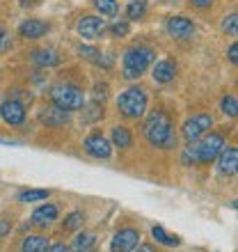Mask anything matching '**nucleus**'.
<instances>
[{
	"mask_svg": "<svg viewBox=\"0 0 238 252\" xmlns=\"http://www.w3.org/2000/svg\"><path fill=\"white\" fill-rule=\"evenodd\" d=\"M51 103H55L58 108L62 110H83L85 108V92H83V87L76 85V83H69V80H60L51 87Z\"/></svg>",
	"mask_w": 238,
	"mask_h": 252,
	"instance_id": "4",
	"label": "nucleus"
},
{
	"mask_svg": "<svg viewBox=\"0 0 238 252\" xmlns=\"http://www.w3.org/2000/svg\"><path fill=\"white\" fill-rule=\"evenodd\" d=\"M30 60L37 66H41V69H51V66L60 64V55L55 48H34L30 53Z\"/></svg>",
	"mask_w": 238,
	"mask_h": 252,
	"instance_id": "16",
	"label": "nucleus"
},
{
	"mask_svg": "<svg viewBox=\"0 0 238 252\" xmlns=\"http://www.w3.org/2000/svg\"><path fill=\"white\" fill-rule=\"evenodd\" d=\"M76 30L83 39H101L103 32H106V21L101 19V16H92V14H87V16H80L78 23H76Z\"/></svg>",
	"mask_w": 238,
	"mask_h": 252,
	"instance_id": "8",
	"label": "nucleus"
},
{
	"mask_svg": "<svg viewBox=\"0 0 238 252\" xmlns=\"http://www.w3.org/2000/svg\"><path fill=\"white\" fill-rule=\"evenodd\" d=\"M220 108H222V113L229 115V117H236L238 113V101L234 94H227V96H222V101H220Z\"/></svg>",
	"mask_w": 238,
	"mask_h": 252,
	"instance_id": "27",
	"label": "nucleus"
},
{
	"mask_svg": "<svg viewBox=\"0 0 238 252\" xmlns=\"http://www.w3.org/2000/svg\"><path fill=\"white\" fill-rule=\"evenodd\" d=\"M140 246V232L133 227H121L113 236L110 243V252H133Z\"/></svg>",
	"mask_w": 238,
	"mask_h": 252,
	"instance_id": "10",
	"label": "nucleus"
},
{
	"mask_svg": "<svg viewBox=\"0 0 238 252\" xmlns=\"http://www.w3.org/2000/svg\"><path fill=\"white\" fill-rule=\"evenodd\" d=\"M113 147H117V149H128V147H133V133L126 128V126H113Z\"/></svg>",
	"mask_w": 238,
	"mask_h": 252,
	"instance_id": "18",
	"label": "nucleus"
},
{
	"mask_svg": "<svg viewBox=\"0 0 238 252\" xmlns=\"http://www.w3.org/2000/svg\"><path fill=\"white\" fill-rule=\"evenodd\" d=\"M83 225H85V213L83 211H71L62 220V227H64L66 232H76V229H80Z\"/></svg>",
	"mask_w": 238,
	"mask_h": 252,
	"instance_id": "22",
	"label": "nucleus"
},
{
	"mask_svg": "<svg viewBox=\"0 0 238 252\" xmlns=\"http://www.w3.org/2000/svg\"><path fill=\"white\" fill-rule=\"evenodd\" d=\"M83 149H85L92 158H99V160H106L110 158V154H113V142L103 135L101 131H94L89 133L83 142Z\"/></svg>",
	"mask_w": 238,
	"mask_h": 252,
	"instance_id": "7",
	"label": "nucleus"
},
{
	"mask_svg": "<svg viewBox=\"0 0 238 252\" xmlns=\"http://www.w3.org/2000/svg\"><path fill=\"white\" fill-rule=\"evenodd\" d=\"M94 243H96V234L94 232H83L76 236V241H73V248L78 252H85L87 248H92Z\"/></svg>",
	"mask_w": 238,
	"mask_h": 252,
	"instance_id": "24",
	"label": "nucleus"
},
{
	"mask_svg": "<svg viewBox=\"0 0 238 252\" xmlns=\"http://www.w3.org/2000/svg\"><path fill=\"white\" fill-rule=\"evenodd\" d=\"M222 32L236 37V32H238V16L236 14H229V16L222 19Z\"/></svg>",
	"mask_w": 238,
	"mask_h": 252,
	"instance_id": "28",
	"label": "nucleus"
},
{
	"mask_svg": "<svg viewBox=\"0 0 238 252\" xmlns=\"http://www.w3.org/2000/svg\"><path fill=\"white\" fill-rule=\"evenodd\" d=\"M192 7H197V9H208L213 5V0H190Z\"/></svg>",
	"mask_w": 238,
	"mask_h": 252,
	"instance_id": "34",
	"label": "nucleus"
},
{
	"mask_svg": "<svg viewBox=\"0 0 238 252\" xmlns=\"http://www.w3.org/2000/svg\"><path fill=\"white\" fill-rule=\"evenodd\" d=\"M145 14H147V2L145 0H131L128 7H126V16H128V21L145 19Z\"/></svg>",
	"mask_w": 238,
	"mask_h": 252,
	"instance_id": "23",
	"label": "nucleus"
},
{
	"mask_svg": "<svg viewBox=\"0 0 238 252\" xmlns=\"http://www.w3.org/2000/svg\"><path fill=\"white\" fill-rule=\"evenodd\" d=\"M213 128V117L208 113H197L192 115V117H188V120L183 122V128H181V133H183V138L188 140V142H195V140H199L202 135H206V133Z\"/></svg>",
	"mask_w": 238,
	"mask_h": 252,
	"instance_id": "6",
	"label": "nucleus"
},
{
	"mask_svg": "<svg viewBox=\"0 0 238 252\" xmlns=\"http://www.w3.org/2000/svg\"><path fill=\"white\" fill-rule=\"evenodd\" d=\"M147 92L142 87H128L117 96V110L126 120H140L147 113Z\"/></svg>",
	"mask_w": 238,
	"mask_h": 252,
	"instance_id": "5",
	"label": "nucleus"
},
{
	"mask_svg": "<svg viewBox=\"0 0 238 252\" xmlns=\"http://www.w3.org/2000/svg\"><path fill=\"white\" fill-rule=\"evenodd\" d=\"M46 246H48L46 236L34 234V236H26V239L21 241V252H41Z\"/></svg>",
	"mask_w": 238,
	"mask_h": 252,
	"instance_id": "20",
	"label": "nucleus"
},
{
	"mask_svg": "<svg viewBox=\"0 0 238 252\" xmlns=\"http://www.w3.org/2000/svg\"><path fill=\"white\" fill-rule=\"evenodd\" d=\"M151 236L156 239V243H160V246H167V248L181 246V239H178L177 234L165 232V229H163L160 225H153V227H151Z\"/></svg>",
	"mask_w": 238,
	"mask_h": 252,
	"instance_id": "19",
	"label": "nucleus"
},
{
	"mask_svg": "<svg viewBox=\"0 0 238 252\" xmlns=\"http://www.w3.org/2000/svg\"><path fill=\"white\" fill-rule=\"evenodd\" d=\"M78 53H80V58H85V60H89V62H96L101 58V51H99V48L87 46V44H80V46H78Z\"/></svg>",
	"mask_w": 238,
	"mask_h": 252,
	"instance_id": "29",
	"label": "nucleus"
},
{
	"mask_svg": "<svg viewBox=\"0 0 238 252\" xmlns=\"http://www.w3.org/2000/svg\"><path fill=\"white\" fill-rule=\"evenodd\" d=\"M0 117L9 126H23V122L28 117L26 103H21L19 99H5L0 103Z\"/></svg>",
	"mask_w": 238,
	"mask_h": 252,
	"instance_id": "9",
	"label": "nucleus"
},
{
	"mask_svg": "<svg viewBox=\"0 0 238 252\" xmlns=\"http://www.w3.org/2000/svg\"><path fill=\"white\" fill-rule=\"evenodd\" d=\"M225 135L222 133H206L199 140L190 142L183 152V165H208L213 160H218L220 152L225 149Z\"/></svg>",
	"mask_w": 238,
	"mask_h": 252,
	"instance_id": "2",
	"label": "nucleus"
},
{
	"mask_svg": "<svg viewBox=\"0 0 238 252\" xmlns=\"http://www.w3.org/2000/svg\"><path fill=\"white\" fill-rule=\"evenodd\" d=\"M108 32L113 34V37H117V39H121V37H128V32H131V23H128L126 19L115 21V23H110Z\"/></svg>",
	"mask_w": 238,
	"mask_h": 252,
	"instance_id": "26",
	"label": "nucleus"
},
{
	"mask_svg": "<svg viewBox=\"0 0 238 252\" xmlns=\"http://www.w3.org/2000/svg\"><path fill=\"white\" fill-rule=\"evenodd\" d=\"M151 76L156 83H160V85H167V83H172L174 78H177V64H174L172 60H160L153 64L151 69Z\"/></svg>",
	"mask_w": 238,
	"mask_h": 252,
	"instance_id": "15",
	"label": "nucleus"
},
{
	"mask_svg": "<svg viewBox=\"0 0 238 252\" xmlns=\"http://www.w3.org/2000/svg\"><path fill=\"white\" fill-rule=\"evenodd\" d=\"M39 122L41 124H46V126H51V128H60V126H64V124L71 122V113H69V110H62V108H58L53 103V106L41 108Z\"/></svg>",
	"mask_w": 238,
	"mask_h": 252,
	"instance_id": "12",
	"label": "nucleus"
},
{
	"mask_svg": "<svg viewBox=\"0 0 238 252\" xmlns=\"http://www.w3.org/2000/svg\"><path fill=\"white\" fill-rule=\"evenodd\" d=\"M156 60V51L151 46H131L121 58V73L128 80H138Z\"/></svg>",
	"mask_w": 238,
	"mask_h": 252,
	"instance_id": "3",
	"label": "nucleus"
},
{
	"mask_svg": "<svg viewBox=\"0 0 238 252\" xmlns=\"http://www.w3.org/2000/svg\"><path fill=\"white\" fill-rule=\"evenodd\" d=\"M227 58H229V60L236 64V62H238V44H232V46H229V51H227Z\"/></svg>",
	"mask_w": 238,
	"mask_h": 252,
	"instance_id": "35",
	"label": "nucleus"
},
{
	"mask_svg": "<svg viewBox=\"0 0 238 252\" xmlns=\"http://www.w3.org/2000/svg\"><path fill=\"white\" fill-rule=\"evenodd\" d=\"M94 7L101 12V16H117L119 12L117 0H94Z\"/></svg>",
	"mask_w": 238,
	"mask_h": 252,
	"instance_id": "25",
	"label": "nucleus"
},
{
	"mask_svg": "<svg viewBox=\"0 0 238 252\" xmlns=\"http://www.w3.org/2000/svg\"><path fill=\"white\" fill-rule=\"evenodd\" d=\"M48 30H51V23H46V21L28 19L19 26V37H23V39H41L44 34H48Z\"/></svg>",
	"mask_w": 238,
	"mask_h": 252,
	"instance_id": "13",
	"label": "nucleus"
},
{
	"mask_svg": "<svg viewBox=\"0 0 238 252\" xmlns=\"http://www.w3.org/2000/svg\"><path fill=\"white\" fill-rule=\"evenodd\" d=\"M21 2V7H32V5H37L39 0H19Z\"/></svg>",
	"mask_w": 238,
	"mask_h": 252,
	"instance_id": "37",
	"label": "nucleus"
},
{
	"mask_svg": "<svg viewBox=\"0 0 238 252\" xmlns=\"http://www.w3.org/2000/svg\"><path fill=\"white\" fill-rule=\"evenodd\" d=\"M51 195V190H44V188H28V190H21L16 195V202H44V199Z\"/></svg>",
	"mask_w": 238,
	"mask_h": 252,
	"instance_id": "21",
	"label": "nucleus"
},
{
	"mask_svg": "<svg viewBox=\"0 0 238 252\" xmlns=\"http://www.w3.org/2000/svg\"><path fill=\"white\" fill-rule=\"evenodd\" d=\"M9 232H12V222H9V220H2V218H0V239H2V236H7Z\"/></svg>",
	"mask_w": 238,
	"mask_h": 252,
	"instance_id": "33",
	"label": "nucleus"
},
{
	"mask_svg": "<svg viewBox=\"0 0 238 252\" xmlns=\"http://www.w3.org/2000/svg\"><path fill=\"white\" fill-rule=\"evenodd\" d=\"M218 170L222 177H234L238 167V149L236 147H225L218 156Z\"/></svg>",
	"mask_w": 238,
	"mask_h": 252,
	"instance_id": "14",
	"label": "nucleus"
},
{
	"mask_svg": "<svg viewBox=\"0 0 238 252\" xmlns=\"http://www.w3.org/2000/svg\"><path fill=\"white\" fill-rule=\"evenodd\" d=\"M58 216H60L58 206L51 204V202H46V204L37 206V209L32 211V222L34 225H39V227H44V225H51L53 220H58Z\"/></svg>",
	"mask_w": 238,
	"mask_h": 252,
	"instance_id": "17",
	"label": "nucleus"
},
{
	"mask_svg": "<svg viewBox=\"0 0 238 252\" xmlns=\"http://www.w3.org/2000/svg\"><path fill=\"white\" fill-rule=\"evenodd\" d=\"M41 252H69V248L64 243H53V246H46Z\"/></svg>",
	"mask_w": 238,
	"mask_h": 252,
	"instance_id": "32",
	"label": "nucleus"
},
{
	"mask_svg": "<svg viewBox=\"0 0 238 252\" xmlns=\"http://www.w3.org/2000/svg\"><path fill=\"white\" fill-rule=\"evenodd\" d=\"M165 30L174 39H190L195 34V23L185 16H170L165 23Z\"/></svg>",
	"mask_w": 238,
	"mask_h": 252,
	"instance_id": "11",
	"label": "nucleus"
},
{
	"mask_svg": "<svg viewBox=\"0 0 238 252\" xmlns=\"http://www.w3.org/2000/svg\"><path fill=\"white\" fill-rule=\"evenodd\" d=\"M94 99L106 101L108 99V85H94Z\"/></svg>",
	"mask_w": 238,
	"mask_h": 252,
	"instance_id": "31",
	"label": "nucleus"
},
{
	"mask_svg": "<svg viewBox=\"0 0 238 252\" xmlns=\"http://www.w3.org/2000/svg\"><path fill=\"white\" fill-rule=\"evenodd\" d=\"M135 252H156V250H153V246H147L145 243V246H138V250Z\"/></svg>",
	"mask_w": 238,
	"mask_h": 252,
	"instance_id": "36",
	"label": "nucleus"
},
{
	"mask_svg": "<svg viewBox=\"0 0 238 252\" xmlns=\"http://www.w3.org/2000/svg\"><path fill=\"white\" fill-rule=\"evenodd\" d=\"M85 252H94V250H85Z\"/></svg>",
	"mask_w": 238,
	"mask_h": 252,
	"instance_id": "38",
	"label": "nucleus"
},
{
	"mask_svg": "<svg viewBox=\"0 0 238 252\" xmlns=\"http://www.w3.org/2000/svg\"><path fill=\"white\" fill-rule=\"evenodd\" d=\"M142 133H145L147 142L151 147H158V149H172V147H177L174 124L170 120V115L163 113V110H153L147 117L145 126H142Z\"/></svg>",
	"mask_w": 238,
	"mask_h": 252,
	"instance_id": "1",
	"label": "nucleus"
},
{
	"mask_svg": "<svg viewBox=\"0 0 238 252\" xmlns=\"http://www.w3.org/2000/svg\"><path fill=\"white\" fill-rule=\"evenodd\" d=\"M12 48V41H9V32H7L5 26H0V53H5Z\"/></svg>",
	"mask_w": 238,
	"mask_h": 252,
	"instance_id": "30",
	"label": "nucleus"
}]
</instances>
